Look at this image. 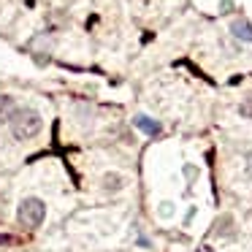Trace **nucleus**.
I'll list each match as a JSON object with an SVG mask.
<instances>
[{"label":"nucleus","instance_id":"1","mask_svg":"<svg viewBox=\"0 0 252 252\" xmlns=\"http://www.w3.org/2000/svg\"><path fill=\"white\" fill-rule=\"evenodd\" d=\"M41 125H44L41 114H38L35 109H30V106H19V109L14 111L11 122H8V127H11V136L17 138V141H28V138L38 136V133H41Z\"/></svg>","mask_w":252,"mask_h":252},{"label":"nucleus","instance_id":"2","mask_svg":"<svg viewBox=\"0 0 252 252\" xmlns=\"http://www.w3.org/2000/svg\"><path fill=\"white\" fill-rule=\"evenodd\" d=\"M46 220V203L41 198H22L17 206V222L22 225L25 230H35L41 222Z\"/></svg>","mask_w":252,"mask_h":252},{"label":"nucleus","instance_id":"3","mask_svg":"<svg viewBox=\"0 0 252 252\" xmlns=\"http://www.w3.org/2000/svg\"><path fill=\"white\" fill-rule=\"evenodd\" d=\"M133 125H136L141 133H147V136H160V130H163V125H160L158 120H152V117H147V114L133 117Z\"/></svg>","mask_w":252,"mask_h":252},{"label":"nucleus","instance_id":"4","mask_svg":"<svg viewBox=\"0 0 252 252\" xmlns=\"http://www.w3.org/2000/svg\"><path fill=\"white\" fill-rule=\"evenodd\" d=\"M230 33H233V38L244 41V44H252V25L247 19H233L230 22Z\"/></svg>","mask_w":252,"mask_h":252},{"label":"nucleus","instance_id":"5","mask_svg":"<svg viewBox=\"0 0 252 252\" xmlns=\"http://www.w3.org/2000/svg\"><path fill=\"white\" fill-rule=\"evenodd\" d=\"M19 106H17V100L11 98V95H6V93H0V122H11V117H14V111H17Z\"/></svg>","mask_w":252,"mask_h":252},{"label":"nucleus","instance_id":"6","mask_svg":"<svg viewBox=\"0 0 252 252\" xmlns=\"http://www.w3.org/2000/svg\"><path fill=\"white\" fill-rule=\"evenodd\" d=\"M103 190L106 192H120L122 190V176L114 174V171H109V174L103 176Z\"/></svg>","mask_w":252,"mask_h":252},{"label":"nucleus","instance_id":"7","mask_svg":"<svg viewBox=\"0 0 252 252\" xmlns=\"http://www.w3.org/2000/svg\"><path fill=\"white\" fill-rule=\"evenodd\" d=\"M230 228H233V217H230V214H225V217L214 225V233H217V236H230Z\"/></svg>","mask_w":252,"mask_h":252},{"label":"nucleus","instance_id":"8","mask_svg":"<svg viewBox=\"0 0 252 252\" xmlns=\"http://www.w3.org/2000/svg\"><path fill=\"white\" fill-rule=\"evenodd\" d=\"M239 114L244 117V120H252V93L244 95V100L239 103Z\"/></svg>","mask_w":252,"mask_h":252},{"label":"nucleus","instance_id":"9","mask_svg":"<svg viewBox=\"0 0 252 252\" xmlns=\"http://www.w3.org/2000/svg\"><path fill=\"white\" fill-rule=\"evenodd\" d=\"M171 209H174L171 203H160V214H163V217H168V214H171Z\"/></svg>","mask_w":252,"mask_h":252},{"label":"nucleus","instance_id":"10","mask_svg":"<svg viewBox=\"0 0 252 252\" xmlns=\"http://www.w3.org/2000/svg\"><path fill=\"white\" fill-rule=\"evenodd\" d=\"M247 176H252V155L247 158Z\"/></svg>","mask_w":252,"mask_h":252}]
</instances>
